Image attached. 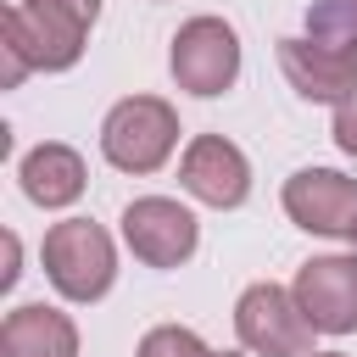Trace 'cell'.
Returning <instances> with one entry per match:
<instances>
[{
	"label": "cell",
	"instance_id": "16",
	"mask_svg": "<svg viewBox=\"0 0 357 357\" xmlns=\"http://www.w3.org/2000/svg\"><path fill=\"white\" fill-rule=\"evenodd\" d=\"M17 234H6V268H0V284H17Z\"/></svg>",
	"mask_w": 357,
	"mask_h": 357
},
{
	"label": "cell",
	"instance_id": "5",
	"mask_svg": "<svg viewBox=\"0 0 357 357\" xmlns=\"http://www.w3.org/2000/svg\"><path fill=\"white\" fill-rule=\"evenodd\" d=\"M123 240L145 268H178L201 245V223L173 195H139L123 206Z\"/></svg>",
	"mask_w": 357,
	"mask_h": 357
},
{
	"label": "cell",
	"instance_id": "8",
	"mask_svg": "<svg viewBox=\"0 0 357 357\" xmlns=\"http://www.w3.org/2000/svg\"><path fill=\"white\" fill-rule=\"evenodd\" d=\"M84 39H89V28L73 22V17H61V11H50V6H28V0L6 6V45L0 50L22 56L33 73H67V67H78Z\"/></svg>",
	"mask_w": 357,
	"mask_h": 357
},
{
	"label": "cell",
	"instance_id": "6",
	"mask_svg": "<svg viewBox=\"0 0 357 357\" xmlns=\"http://www.w3.org/2000/svg\"><path fill=\"white\" fill-rule=\"evenodd\" d=\"M284 218L307 234H329V240H351L357 229V178L340 167H301L284 178Z\"/></svg>",
	"mask_w": 357,
	"mask_h": 357
},
{
	"label": "cell",
	"instance_id": "18",
	"mask_svg": "<svg viewBox=\"0 0 357 357\" xmlns=\"http://www.w3.org/2000/svg\"><path fill=\"white\" fill-rule=\"evenodd\" d=\"M212 357H240V351H212Z\"/></svg>",
	"mask_w": 357,
	"mask_h": 357
},
{
	"label": "cell",
	"instance_id": "9",
	"mask_svg": "<svg viewBox=\"0 0 357 357\" xmlns=\"http://www.w3.org/2000/svg\"><path fill=\"white\" fill-rule=\"evenodd\" d=\"M178 184H184L195 201L229 212V206H240V201L251 195V162H245V151H240L234 139H223V134H195V139L184 145V156H178Z\"/></svg>",
	"mask_w": 357,
	"mask_h": 357
},
{
	"label": "cell",
	"instance_id": "20",
	"mask_svg": "<svg viewBox=\"0 0 357 357\" xmlns=\"http://www.w3.org/2000/svg\"><path fill=\"white\" fill-rule=\"evenodd\" d=\"M351 245H357V229H351Z\"/></svg>",
	"mask_w": 357,
	"mask_h": 357
},
{
	"label": "cell",
	"instance_id": "4",
	"mask_svg": "<svg viewBox=\"0 0 357 357\" xmlns=\"http://www.w3.org/2000/svg\"><path fill=\"white\" fill-rule=\"evenodd\" d=\"M173 84L190 95H223L240 78V33L223 17H190L167 50Z\"/></svg>",
	"mask_w": 357,
	"mask_h": 357
},
{
	"label": "cell",
	"instance_id": "13",
	"mask_svg": "<svg viewBox=\"0 0 357 357\" xmlns=\"http://www.w3.org/2000/svg\"><path fill=\"white\" fill-rule=\"evenodd\" d=\"M134 357H212V346H206L195 329H184V324H156V329L139 340Z\"/></svg>",
	"mask_w": 357,
	"mask_h": 357
},
{
	"label": "cell",
	"instance_id": "3",
	"mask_svg": "<svg viewBox=\"0 0 357 357\" xmlns=\"http://www.w3.org/2000/svg\"><path fill=\"white\" fill-rule=\"evenodd\" d=\"M234 335L251 357H312V324L296 307V296L273 279L245 284L234 301Z\"/></svg>",
	"mask_w": 357,
	"mask_h": 357
},
{
	"label": "cell",
	"instance_id": "12",
	"mask_svg": "<svg viewBox=\"0 0 357 357\" xmlns=\"http://www.w3.org/2000/svg\"><path fill=\"white\" fill-rule=\"evenodd\" d=\"M17 178H22V195H28L33 206H45V212H56V206H73V201L84 195V184H89V173H84V156H78L73 145H61V139H45V145H33V151L17 162Z\"/></svg>",
	"mask_w": 357,
	"mask_h": 357
},
{
	"label": "cell",
	"instance_id": "11",
	"mask_svg": "<svg viewBox=\"0 0 357 357\" xmlns=\"http://www.w3.org/2000/svg\"><path fill=\"white\" fill-rule=\"evenodd\" d=\"M0 357H78V324L61 307L22 301L0 324Z\"/></svg>",
	"mask_w": 357,
	"mask_h": 357
},
{
	"label": "cell",
	"instance_id": "1",
	"mask_svg": "<svg viewBox=\"0 0 357 357\" xmlns=\"http://www.w3.org/2000/svg\"><path fill=\"white\" fill-rule=\"evenodd\" d=\"M45 279L67 296V301H100L117 279V245L100 223L89 218H61L45 229Z\"/></svg>",
	"mask_w": 357,
	"mask_h": 357
},
{
	"label": "cell",
	"instance_id": "7",
	"mask_svg": "<svg viewBox=\"0 0 357 357\" xmlns=\"http://www.w3.org/2000/svg\"><path fill=\"white\" fill-rule=\"evenodd\" d=\"M290 296L318 335H351L357 329V251H329V257L301 262Z\"/></svg>",
	"mask_w": 357,
	"mask_h": 357
},
{
	"label": "cell",
	"instance_id": "10",
	"mask_svg": "<svg viewBox=\"0 0 357 357\" xmlns=\"http://www.w3.org/2000/svg\"><path fill=\"white\" fill-rule=\"evenodd\" d=\"M279 73L290 78L301 100H318V106L357 100V50H335L296 33V39H279Z\"/></svg>",
	"mask_w": 357,
	"mask_h": 357
},
{
	"label": "cell",
	"instance_id": "14",
	"mask_svg": "<svg viewBox=\"0 0 357 357\" xmlns=\"http://www.w3.org/2000/svg\"><path fill=\"white\" fill-rule=\"evenodd\" d=\"M335 145L346 151V156H357V100H346V106H335Z\"/></svg>",
	"mask_w": 357,
	"mask_h": 357
},
{
	"label": "cell",
	"instance_id": "19",
	"mask_svg": "<svg viewBox=\"0 0 357 357\" xmlns=\"http://www.w3.org/2000/svg\"><path fill=\"white\" fill-rule=\"evenodd\" d=\"M346 6H351V17H357V0H346Z\"/></svg>",
	"mask_w": 357,
	"mask_h": 357
},
{
	"label": "cell",
	"instance_id": "17",
	"mask_svg": "<svg viewBox=\"0 0 357 357\" xmlns=\"http://www.w3.org/2000/svg\"><path fill=\"white\" fill-rule=\"evenodd\" d=\"M312 357H346V351H312Z\"/></svg>",
	"mask_w": 357,
	"mask_h": 357
},
{
	"label": "cell",
	"instance_id": "2",
	"mask_svg": "<svg viewBox=\"0 0 357 357\" xmlns=\"http://www.w3.org/2000/svg\"><path fill=\"white\" fill-rule=\"evenodd\" d=\"M178 145V112L162 95H128L100 123V156L117 173H156Z\"/></svg>",
	"mask_w": 357,
	"mask_h": 357
},
{
	"label": "cell",
	"instance_id": "15",
	"mask_svg": "<svg viewBox=\"0 0 357 357\" xmlns=\"http://www.w3.org/2000/svg\"><path fill=\"white\" fill-rule=\"evenodd\" d=\"M28 6H50V11L84 22V28H95V17H100V0H28Z\"/></svg>",
	"mask_w": 357,
	"mask_h": 357
}]
</instances>
